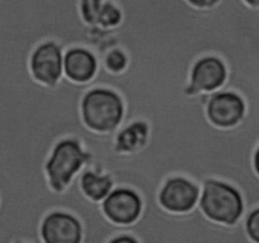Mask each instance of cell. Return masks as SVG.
Here are the masks:
<instances>
[{
  "instance_id": "cell-1",
  "label": "cell",
  "mask_w": 259,
  "mask_h": 243,
  "mask_svg": "<svg viewBox=\"0 0 259 243\" xmlns=\"http://www.w3.org/2000/svg\"><path fill=\"white\" fill-rule=\"evenodd\" d=\"M199 207L209 219L225 225H234L244 213V200L237 187L217 179L205 181Z\"/></svg>"
},
{
  "instance_id": "cell-2",
  "label": "cell",
  "mask_w": 259,
  "mask_h": 243,
  "mask_svg": "<svg viewBox=\"0 0 259 243\" xmlns=\"http://www.w3.org/2000/svg\"><path fill=\"white\" fill-rule=\"evenodd\" d=\"M86 152L75 138H63L53 147L46 164V174L53 191L63 192L85 165Z\"/></svg>"
},
{
  "instance_id": "cell-3",
  "label": "cell",
  "mask_w": 259,
  "mask_h": 243,
  "mask_svg": "<svg viewBox=\"0 0 259 243\" xmlns=\"http://www.w3.org/2000/svg\"><path fill=\"white\" fill-rule=\"evenodd\" d=\"M201 187L182 176L169 177L159 190V204L171 213H189L199 204Z\"/></svg>"
},
{
  "instance_id": "cell-4",
  "label": "cell",
  "mask_w": 259,
  "mask_h": 243,
  "mask_svg": "<svg viewBox=\"0 0 259 243\" xmlns=\"http://www.w3.org/2000/svg\"><path fill=\"white\" fill-rule=\"evenodd\" d=\"M29 68L38 83L55 86L61 80L63 72V51L53 40L43 42L30 56Z\"/></svg>"
},
{
  "instance_id": "cell-5",
  "label": "cell",
  "mask_w": 259,
  "mask_h": 243,
  "mask_svg": "<svg viewBox=\"0 0 259 243\" xmlns=\"http://www.w3.org/2000/svg\"><path fill=\"white\" fill-rule=\"evenodd\" d=\"M228 78V70L222 58L205 56L194 63L186 93L196 95L199 93H214L219 90Z\"/></svg>"
},
{
  "instance_id": "cell-6",
  "label": "cell",
  "mask_w": 259,
  "mask_h": 243,
  "mask_svg": "<svg viewBox=\"0 0 259 243\" xmlns=\"http://www.w3.org/2000/svg\"><path fill=\"white\" fill-rule=\"evenodd\" d=\"M103 212L115 224H133L143 210V201L137 191L129 187H116L101 201Z\"/></svg>"
},
{
  "instance_id": "cell-7",
  "label": "cell",
  "mask_w": 259,
  "mask_h": 243,
  "mask_svg": "<svg viewBox=\"0 0 259 243\" xmlns=\"http://www.w3.org/2000/svg\"><path fill=\"white\" fill-rule=\"evenodd\" d=\"M247 105L235 91H214L207 104V118L219 128H232L244 118Z\"/></svg>"
},
{
  "instance_id": "cell-8",
  "label": "cell",
  "mask_w": 259,
  "mask_h": 243,
  "mask_svg": "<svg viewBox=\"0 0 259 243\" xmlns=\"http://www.w3.org/2000/svg\"><path fill=\"white\" fill-rule=\"evenodd\" d=\"M40 235L45 243H81L83 228L80 219L67 212H52L43 219Z\"/></svg>"
},
{
  "instance_id": "cell-9",
  "label": "cell",
  "mask_w": 259,
  "mask_h": 243,
  "mask_svg": "<svg viewBox=\"0 0 259 243\" xmlns=\"http://www.w3.org/2000/svg\"><path fill=\"white\" fill-rule=\"evenodd\" d=\"M98 71V60L88 48L73 47L63 53V72L73 83L93 80Z\"/></svg>"
},
{
  "instance_id": "cell-10",
  "label": "cell",
  "mask_w": 259,
  "mask_h": 243,
  "mask_svg": "<svg viewBox=\"0 0 259 243\" xmlns=\"http://www.w3.org/2000/svg\"><path fill=\"white\" fill-rule=\"evenodd\" d=\"M148 139L149 124L146 120H136L116 133L113 149L119 153H136L147 146Z\"/></svg>"
},
{
  "instance_id": "cell-11",
  "label": "cell",
  "mask_w": 259,
  "mask_h": 243,
  "mask_svg": "<svg viewBox=\"0 0 259 243\" xmlns=\"http://www.w3.org/2000/svg\"><path fill=\"white\" fill-rule=\"evenodd\" d=\"M78 182L83 194L96 202L103 201L114 189L113 179L108 174H98L93 170L83 172Z\"/></svg>"
},
{
  "instance_id": "cell-12",
  "label": "cell",
  "mask_w": 259,
  "mask_h": 243,
  "mask_svg": "<svg viewBox=\"0 0 259 243\" xmlns=\"http://www.w3.org/2000/svg\"><path fill=\"white\" fill-rule=\"evenodd\" d=\"M106 0H80V13L86 24L98 27L99 14Z\"/></svg>"
},
{
  "instance_id": "cell-13",
  "label": "cell",
  "mask_w": 259,
  "mask_h": 243,
  "mask_svg": "<svg viewBox=\"0 0 259 243\" xmlns=\"http://www.w3.org/2000/svg\"><path fill=\"white\" fill-rule=\"evenodd\" d=\"M104 63H105V67L110 72L120 73L125 71L126 67H128L129 58L124 51L119 50V48H114V50L109 51Z\"/></svg>"
},
{
  "instance_id": "cell-14",
  "label": "cell",
  "mask_w": 259,
  "mask_h": 243,
  "mask_svg": "<svg viewBox=\"0 0 259 243\" xmlns=\"http://www.w3.org/2000/svg\"><path fill=\"white\" fill-rule=\"evenodd\" d=\"M245 229L248 235L254 243H259V208L253 210L247 218Z\"/></svg>"
},
{
  "instance_id": "cell-15",
  "label": "cell",
  "mask_w": 259,
  "mask_h": 243,
  "mask_svg": "<svg viewBox=\"0 0 259 243\" xmlns=\"http://www.w3.org/2000/svg\"><path fill=\"white\" fill-rule=\"evenodd\" d=\"M192 7L200 8V9H209L219 4L220 0H187Z\"/></svg>"
},
{
  "instance_id": "cell-16",
  "label": "cell",
  "mask_w": 259,
  "mask_h": 243,
  "mask_svg": "<svg viewBox=\"0 0 259 243\" xmlns=\"http://www.w3.org/2000/svg\"><path fill=\"white\" fill-rule=\"evenodd\" d=\"M109 243H141V242H139L136 237H133V235L121 234L109 240Z\"/></svg>"
},
{
  "instance_id": "cell-17",
  "label": "cell",
  "mask_w": 259,
  "mask_h": 243,
  "mask_svg": "<svg viewBox=\"0 0 259 243\" xmlns=\"http://www.w3.org/2000/svg\"><path fill=\"white\" fill-rule=\"evenodd\" d=\"M253 166H254L255 172L259 175V146H258V148L255 149L254 156H253Z\"/></svg>"
},
{
  "instance_id": "cell-18",
  "label": "cell",
  "mask_w": 259,
  "mask_h": 243,
  "mask_svg": "<svg viewBox=\"0 0 259 243\" xmlns=\"http://www.w3.org/2000/svg\"><path fill=\"white\" fill-rule=\"evenodd\" d=\"M248 5L253 8H259V0H244Z\"/></svg>"
},
{
  "instance_id": "cell-19",
  "label": "cell",
  "mask_w": 259,
  "mask_h": 243,
  "mask_svg": "<svg viewBox=\"0 0 259 243\" xmlns=\"http://www.w3.org/2000/svg\"><path fill=\"white\" fill-rule=\"evenodd\" d=\"M15 243H28V242H15Z\"/></svg>"
}]
</instances>
